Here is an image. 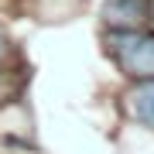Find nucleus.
<instances>
[{"instance_id": "obj_1", "label": "nucleus", "mask_w": 154, "mask_h": 154, "mask_svg": "<svg viewBox=\"0 0 154 154\" xmlns=\"http://www.w3.org/2000/svg\"><path fill=\"white\" fill-rule=\"evenodd\" d=\"M106 48L127 75L154 79V34L147 31H123L116 28L106 34Z\"/></svg>"}, {"instance_id": "obj_2", "label": "nucleus", "mask_w": 154, "mask_h": 154, "mask_svg": "<svg viewBox=\"0 0 154 154\" xmlns=\"http://www.w3.org/2000/svg\"><path fill=\"white\" fill-rule=\"evenodd\" d=\"M151 11H154L151 0H106L103 17H106V24H113V28L137 31L144 21H151Z\"/></svg>"}, {"instance_id": "obj_3", "label": "nucleus", "mask_w": 154, "mask_h": 154, "mask_svg": "<svg viewBox=\"0 0 154 154\" xmlns=\"http://www.w3.org/2000/svg\"><path fill=\"white\" fill-rule=\"evenodd\" d=\"M127 110L130 116L144 127H154V79H144V82L127 96Z\"/></svg>"}, {"instance_id": "obj_4", "label": "nucleus", "mask_w": 154, "mask_h": 154, "mask_svg": "<svg viewBox=\"0 0 154 154\" xmlns=\"http://www.w3.org/2000/svg\"><path fill=\"white\" fill-rule=\"evenodd\" d=\"M7 55V41H4V34H0V58Z\"/></svg>"}]
</instances>
